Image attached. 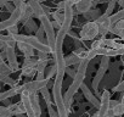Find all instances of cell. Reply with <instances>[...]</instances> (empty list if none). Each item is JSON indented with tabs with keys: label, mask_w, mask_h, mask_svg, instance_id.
I'll return each instance as SVG.
<instances>
[{
	"label": "cell",
	"mask_w": 124,
	"mask_h": 117,
	"mask_svg": "<svg viewBox=\"0 0 124 117\" xmlns=\"http://www.w3.org/2000/svg\"><path fill=\"white\" fill-rule=\"evenodd\" d=\"M97 25H99V33H100L101 38H103V37L111 31V28H112V25H111L109 18H107L106 21H103V22H101V23H97Z\"/></svg>",
	"instance_id": "obj_19"
},
{
	"label": "cell",
	"mask_w": 124,
	"mask_h": 117,
	"mask_svg": "<svg viewBox=\"0 0 124 117\" xmlns=\"http://www.w3.org/2000/svg\"><path fill=\"white\" fill-rule=\"evenodd\" d=\"M37 57H38V60H40V61H49L47 54H45V52H40V51H38Z\"/></svg>",
	"instance_id": "obj_41"
},
{
	"label": "cell",
	"mask_w": 124,
	"mask_h": 117,
	"mask_svg": "<svg viewBox=\"0 0 124 117\" xmlns=\"http://www.w3.org/2000/svg\"><path fill=\"white\" fill-rule=\"evenodd\" d=\"M122 20H124V9H120L119 11L114 12V14L109 17V21H111L112 27H113L116 23H118L119 21H122Z\"/></svg>",
	"instance_id": "obj_22"
},
{
	"label": "cell",
	"mask_w": 124,
	"mask_h": 117,
	"mask_svg": "<svg viewBox=\"0 0 124 117\" xmlns=\"http://www.w3.org/2000/svg\"><path fill=\"white\" fill-rule=\"evenodd\" d=\"M5 58H8L9 66L11 67L12 72H17L20 70L18 61H17V56H16V52H15V48H8L5 50Z\"/></svg>",
	"instance_id": "obj_10"
},
{
	"label": "cell",
	"mask_w": 124,
	"mask_h": 117,
	"mask_svg": "<svg viewBox=\"0 0 124 117\" xmlns=\"http://www.w3.org/2000/svg\"><path fill=\"white\" fill-rule=\"evenodd\" d=\"M5 8H6V10H8V11H9L10 14H12V12H14V11L16 10V8L14 6V4H12V3H9V1L6 3V5H5Z\"/></svg>",
	"instance_id": "obj_42"
},
{
	"label": "cell",
	"mask_w": 124,
	"mask_h": 117,
	"mask_svg": "<svg viewBox=\"0 0 124 117\" xmlns=\"http://www.w3.org/2000/svg\"><path fill=\"white\" fill-rule=\"evenodd\" d=\"M40 93H41V96L44 98V100H45L46 105H47V106H49V105H52V96H51V94H50L49 89L45 87V88H43V89L40 90Z\"/></svg>",
	"instance_id": "obj_25"
},
{
	"label": "cell",
	"mask_w": 124,
	"mask_h": 117,
	"mask_svg": "<svg viewBox=\"0 0 124 117\" xmlns=\"http://www.w3.org/2000/svg\"><path fill=\"white\" fill-rule=\"evenodd\" d=\"M106 48V44H105V38H100V39H95L91 44V49L93 50H100V49H103Z\"/></svg>",
	"instance_id": "obj_27"
},
{
	"label": "cell",
	"mask_w": 124,
	"mask_h": 117,
	"mask_svg": "<svg viewBox=\"0 0 124 117\" xmlns=\"http://www.w3.org/2000/svg\"><path fill=\"white\" fill-rule=\"evenodd\" d=\"M6 0H0V8H4L5 5H6Z\"/></svg>",
	"instance_id": "obj_47"
},
{
	"label": "cell",
	"mask_w": 124,
	"mask_h": 117,
	"mask_svg": "<svg viewBox=\"0 0 124 117\" xmlns=\"http://www.w3.org/2000/svg\"><path fill=\"white\" fill-rule=\"evenodd\" d=\"M21 17H22V10L21 9H16L10 15L9 18H6V20L0 22V32H1V31H8L9 28L17 26V23L21 22Z\"/></svg>",
	"instance_id": "obj_7"
},
{
	"label": "cell",
	"mask_w": 124,
	"mask_h": 117,
	"mask_svg": "<svg viewBox=\"0 0 124 117\" xmlns=\"http://www.w3.org/2000/svg\"><path fill=\"white\" fill-rule=\"evenodd\" d=\"M38 57H24L23 60V66L22 67H33L35 68L38 65Z\"/></svg>",
	"instance_id": "obj_23"
},
{
	"label": "cell",
	"mask_w": 124,
	"mask_h": 117,
	"mask_svg": "<svg viewBox=\"0 0 124 117\" xmlns=\"http://www.w3.org/2000/svg\"><path fill=\"white\" fill-rule=\"evenodd\" d=\"M47 111H49V117H58V113H57V111L52 107V105H49V106H47Z\"/></svg>",
	"instance_id": "obj_39"
},
{
	"label": "cell",
	"mask_w": 124,
	"mask_h": 117,
	"mask_svg": "<svg viewBox=\"0 0 124 117\" xmlns=\"http://www.w3.org/2000/svg\"><path fill=\"white\" fill-rule=\"evenodd\" d=\"M39 21L41 23V27L45 31V37H46L47 45H49L51 52L54 54L55 52V48H56V34H55V29L52 27V21L47 16H43Z\"/></svg>",
	"instance_id": "obj_3"
},
{
	"label": "cell",
	"mask_w": 124,
	"mask_h": 117,
	"mask_svg": "<svg viewBox=\"0 0 124 117\" xmlns=\"http://www.w3.org/2000/svg\"><path fill=\"white\" fill-rule=\"evenodd\" d=\"M122 31H124V20H122V21H119L118 23H116V25L111 28L109 33H113V34L118 35Z\"/></svg>",
	"instance_id": "obj_28"
},
{
	"label": "cell",
	"mask_w": 124,
	"mask_h": 117,
	"mask_svg": "<svg viewBox=\"0 0 124 117\" xmlns=\"http://www.w3.org/2000/svg\"><path fill=\"white\" fill-rule=\"evenodd\" d=\"M49 81L44 79V81H31L23 84V92H27L28 94H37L39 90H41L43 88H45L47 85Z\"/></svg>",
	"instance_id": "obj_8"
},
{
	"label": "cell",
	"mask_w": 124,
	"mask_h": 117,
	"mask_svg": "<svg viewBox=\"0 0 124 117\" xmlns=\"http://www.w3.org/2000/svg\"><path fill=\"white\" fill-rule=\"evenodd\" d=\"M66 73L72 78V79H74L76 78V75H77V68H71V67H67L66 68Z\"/></svg>",
	"instance_id": "obj_38"
},
{
	"label": "cell",
	"mask_w": 124,
	"mask_h": 117,
	"mask_svg": "<svg viewBox=\"0 0 124 117\" xmlns=\"http://www.w3.org/2000/svg\"><path fill=\"white\" fill-rule=\"evenodd\" d=\"M17 48L24 55V57H34V49L31 45L24 43H17Z\"/></svg>",
	"instance_id": "obj_17"
},
{
	"label": "cell",
	"mask_w": 124,
	"mask_h": 117,
	"mask_svg": "<svg viewBox=\"0 0 124 117\" xmlns=\"http://www.w3.org/2000/svg\"><path fill=\"white\" fill-rule=\"evenodd\" d=\"M28 5L32 8L33 10V15L35 18L40 20L43 16H46L44 14V10H43V5L39 3V1H34V0H31V1H28Z\"/></svg>",
	"instance_id": "obj_14"
},
{
	"label": "cell",
	"mask_w": 124,
	"mask_h": 117,
	"mask_svg": "<svg viewBox=\"0 0 124 117\" xmlns=\"http://www.w3.org/2000/svg\"><path fill=\"white\" fill-rule=\"evenodd\" d=\"M29 99H31L32 109H33L35 116H37V117H40V116H41V107H40V102H39L38 94H29Z\"/></svg>",
	"instance_id": "obj_15"
},
{
	"label": "cell",
	"mask_w": 124,
	"mask_h": 117,
	"mask_svg": "<svg viewBox=\"0 0 124 117\" xmlns=\"http://www.w3.org/2000/svg\"><path fill=\"white\" fill-rule=\"evenodd\" d=\"M23 26H24V28L28 31V32H37L38 31V26H37V23H35V21L33 20V18H31V20H28L26 23H23Z\"/></svg>",
	"instance_id": "obj_26"
},
{
	"label": "cell",
	"mask_w": 124,
	"mask_h": 117,
	"mask_svg": "<svg viewBox=\"0 0 124 117\" xmlns=\"http://www.w3.org/2000/svg\"><path fill=\"white\" fill-rule=\"evenodd\" d=\"M4 57H5V56H4V55H3L1 52H0V65L5 64V62H4Z\"/></svg>",
	"instance_id": "obj_46"
},
{
	"label": "cell",
	"mask_w": 124,
	"mask_h": 117,
	"mask_svg": "<svg viewBox=\"0 0 124 117\" xmlns=\"http://www.w3.org/2000/svg\"><path fill=\"white\" fill-rule=\"evenodd\" d=\"M80 90H82V93H83V95L85 96V99L93 105V106H95V107H97V109H100V105H101V101L90 92V89L88 88V85L85 84V83H83L82 84V87H80Z\"/></svg>",
	"instance_id": "obj_12"
},
{
	"label": "cell",
	"mask_w": 124,
	"mask_h": 117,
	"mask_svg": "<svg viewBox=\"0 0 124 117\" xmlns=\"http://www.w3.org/2000/svg\"><path fill=\"white\" fill-rule=\"evenodd\" d=\"M101 15H102V14H101L100 9H91V10H89L86 14H84L83 16L88 20V22H95V21H97V20L100 18Z\"/></svg>",
	"instance_id": "obj_18"
},
{
	"label": "cell",
	"mask_w": 124,
	"mask_h": 117,
	"mask_svg": "<svg viewBox=\"0 0 124 117\" xmlns=\"http://www.w3.org/2000/svg\"><path fill=\"white\" fill-rule=\"evenodd\" d=\"M107 5H108V6H107V9H106L105 15H107L108 17H111V16L113 15V10H114V8H116V5H117V1H116V0H113V1H109Z\"/></svg>",
	"instance_id": "obj_35"
},
{
	"label": "cell",
	"mask_w": 124,
	"mask_h": 117,
	"mask_svg": "<svg viewBox=\"0 0 124 117\" xmlns=\"http://www.w3.org/2000/svg\"><path fill=\"white\" fill-rule=\"evenodd\" d=\"M11 73H14V72H12L11 67H10L8 64L0 65V75H4V76H9V77H10Z\"/></svg>",
	"instance_id": "obj_32"
},
{
	"label": "cell",
	"mask_w": 124,
	"mask_h": 117,
	"mask_svg": "<svg viewBox=\"0 0 124 117\" xmlns=\"http://www.w3.org/2000/svg\"><path fill=\"white\" fill-rule=\"evenodd\" d=\"M56 73H57V70H56V66L55 65H52V66H50V67H47L46 68V79L47 81H50L54 76H56Z\"/></svg>",
	"instance_id": "obj_33"
},
{
	"label": "cell",
	"mask_w": 124,
	"mask_h": 117,
	"mask_svg": "<svg viewBox=\"0 0 124 117\" xmlns=\"http://www.w3.org/2000/svg\"><path fill=\"white\" fill-rule=\"evenodd\" d=\"M17 117H27V116H24V115H20V116H17Z\"/></svg>",
	"instance_id": "obj_49"
},
{
	"label": "cell",
	"mask_w": 124,
	"mask_h": 117,
	"mask_svg": "<svg viewBox=\"0 0 124 117\" xmlns=\"http://www.w3.org/2000/svg\"><path fill=\"white\" fill-rule=\"evenodd\" d=\"M97 35H100L99 25L96 22H86L80 29L79 38L82 40H95Z\"/></svg>",
	"instance_id": "obj_5"
},
{
	"label": "cell",
	"mask_w": 124,
	"mask_h": 117,
	"mask_svg": "<svg viewBox=\"0 0 124 117\" xmlns=\"http://www.w3.org/2000/svg\"><path fill=\"white\" fill-rule=\"evenodd\" d=\"M23 93V85H16L14 88H10L9 90H5L3 93H0V102L5 101L10 98H14L17 94H22Z\"/></svg>",
	"instance_id": "obj_13"
},
{
	"label": "cell",
	"mask_w": 124,
	"mask_h": 117,
	"mask_svg": "<svg viewBox=\"0 0 124 117\" xmlns=\"http://www.w3.org/2000/svg\"><path fill=\"white\" fill-rule=\"evenodd\" d=\"M21 10H22V17H21V22H22V23H26L28 20H31L32 17H34L33 10H32V8L28 5V3H26L24 6L21 8Z\"/></svg>",
	"instance_id": "obj_16"
},
{
	"label": "cell",
	"mask_w": 124,
	"mask_h": 117,
	"mask_svg": "<svg viewBox=\"0 0 124 117\" xmlns=\"http://www.w3.org/2000/svg\"><path fill=\"white\" fill-rule=\"evenodd\" d=\"M35 37L43 43V44H46L47 45V42H46V37H45V31H44V28L40 26L39 28H38V31L35 32ZM49 46V45H47Z\"/></svg>",
	"instance_id": "obj_29"
},
{
	"label": "cell",
	"mask_w": 124,
	"mask_h": 117,
	"mask_svg": "<svg viewBox=\"0 0 124 117\" xmlns=\"http://www.w3.org/2000/svg\"><path fill=\"white\" fill-rule=\"evenodd\" d=\"M52 100L57 107V113L58 117H68L70 111L67 110L62 95V82L55 79L54 81V87H52Z\"/></svg>",
	"instance_id": "obj_1"
},
{
	"label": "cell",
	"mask_w": 124,
	"mask_h": 117,
	"mask_svg": "<svg viewBox=\"0 0 124 117\" xmlns=\"http://www.w3.org/2000/svg\"><path fill=\"white\" fill-rule=\"evenodd\" d=\"M113 110V113H114V117H122L124 115V105L123 104H118L114 109H111Z\"/></svg>",
	"instance_id": "obj_31"
},
{
	"label": "cell",
	"mask_w": 124,
	"mask_h": 117,
	"mask_svg": "<svg viewBox=\"0 0 124 117\" xmlns=\"http://www.w3.org/2000/svg\"><path fill=\"white\" fill-rule=\"evenodd\" d=\"M100 109L97 110V117H106L108 110H109V101H111V94L107 89H105L100 96Z\"/></svg>",
	"instance_id": "obj_9"
},
{
	"label": "cell",
	"mask_w": 124,
	"mask_h": 117,
	"mask_svg": "<svg viewBox=\"0 0 124 117\" xmlns=\"http://www.w3.org/2000/svg\"><path fill=\"white\" fill-rule=\"evenodd\" d=\"M109 58L111 57H107V56H102L101 57V61H100V66H99V71L96 72V76L94 77L93 82H91V87L94 89V92L97 94L99 92V87H100V83L101 81L103 79L108 67H109Z\"/></svg>",
	"instance_id": "obj_4"
},
{
	"label": "cell",
	"mask_w": 124,
	"mask_h": 117,
	"mask_svg": "<svg viewBox=\"0 0 124 117\" xmlns=\"http://www.w3.org/2000/svg\"><path fill=\"white\" fill-rule=\"evenodd\" d=\"M8 77H9V76H4V75H0V82H3V83H4V82H5V79H6Z\"/></svg>",
	"instance_id": "obj_44"
},
{
	"label": "cell",
	"mask_w": 124,
	"mask_h": 117,
	"mask_svg": "<svg viewBox=\"0 0 124 117\" xmlns=\"http://www.w3.org/2000/svg\"><path fill=\"white\" fill-rule=\"evenodd\" d=\"M80 61H82V60H80L78 56H76L74 54H71V55H68V56L65 57V62H66V66H67V67L77 66V65L80 64Z\"/></svg>",
	"instance_id": "obj_21"
},
{
	"label": "cell",
	"mask_w": 124,
	"mask_h": 117,
	"mask_svg": "<svg viewBox=\"0 0 124 117\" xmlns=\"http://www.w3.org/2000/svg\"><path fill=\"white\" fill-rule=\"evenodd\" d=\"M117 4H118L122 9H124V0H119V1H117Z\"/></svg>",
	"instance_id": "obj_45"
},
{
	"label": "cell",
	"mask_w": 124,
	"mask_h": 117,
	"mask_svg": "<svg viewBox=\"0 0 124 117\" xmlns=\"http://www.w3.org/2000/svg\"><path fill=\"white\" fill-rule=\"evenodd\" d=\"M8 33H9V35H11V37H15V35L20 34V33H18V27L15 26V27L9 28V29H8Z\"/></svg>",
	"instance_id": "obj_40"
},
{
	"label": "cell",
	"mask_w": 124,
	"mask_h": 117,
	"mask_svg": "<svg viewBox=\"0 0 124 117\" xmlns=\"http://www.w3.org/2000/svg\"><path fill=\"white\" fill-rule=\"evenodd\" d=\"M91 6H93V1H90V0H79V1H76L74 3L73 12L74 14L84 15L89 10H91Z\"/></svg>",
	"instance_id": "obj_11"
},
{
	"label": "cell",
	"mask_w": 124,
	"mask_h": 117,
	"mask_svg": "<svg viewBox=\"0 0 124 117\" xmlns=\"http://www.w3.org/2000/svg\"><path fill=\"white\" fill-rule=\"evenodd\" d=\"M120 104L124 105V93H123V95H122V98H120Z\"/></svg>",
	"instance_id": "obj_48"
},
{
	"label": "cell",
	"mask_w": 124,
	"mask_h": 117,
	"mask_svg": "<svg viewBox=\"0 0 124 117\" xmlns=\"http://www.w3.org/2000/svg\"><path fill=\"white\" fill-rule=\"evenodd\" d=\"M54 56H55V66H56V70H57V73H56V78L55 79L62 82V81H63L65 75H66V68H67L66 62H65L63 54H62V50H55Z\"/></svg>",
	"instance_id": "obj_6"
},
{
	"label": "cell",
	"mask_w": 124,
	"mask_h": 117,
	"mask_svg": "<svg viewBox=\"0 0 124 117\" xmlns=\"http://www.w3.org/2000/svg\"><path fill=\"white\" fill-rule=\"evenodd\" d=\"M118 104H119V102H118L117 100H111V101H109V109H114Z\"/></svg>",
	"instance_id": "obj_43"
},
{
	"label": "cell",
	"mask_w": 124,
	"mask_h": 117,
	"mask_svg": "<svg viewBox=\"0 0 124 117\" xmlns=\"http://www.w3.org/2000/svg\"><path fill=\"white\" fill-rule=\"evenodd\" d=\"M14 39L17 42V43H24V44H28L31 45L33 49H37L38 51L40 52H45V54H50L51 50L50 48L46 45V44H43L35 35H26V34H17L14 37Z\"/></svg>",
	"instance_id": "obj_2"
},
{
	"label": "cell",
	"mask_w": 124,
	"mask_h": 117,
	"mask_svg": "<svg viewBox=\"0 0 124 117\" xmlns=\"http://www.w3.org/2000/svg\"><path fill=\"white\" fill-rule=\"evenodd\" d=\"M0 116H5V117H11L12 113L10 112L9 107L6 106H0Z\"/></svg>",
	"instance_id": "obj_37"
},
{
	"label": "cell",
	"mask_w": 124,
	"mask_h": 117,
	"mask_svg": "<svg viewBox=\"0 0 124 117\" xmlns=\"http://www.w3.org/2000/svg\"><path fill=\"white\" fill-rule=\"evenodd\" d=\"M113 93H124V79L120 81L114 88H112Z\"/></svg>",
	"instance_id": "obj_36"
},
{
	"label": "cell",
	"mask_w": 124,
	"mask_h": 117,
	"mask_svg": "<svg viewBox=\"0 0 124 117\" xmlns=\"http://www.w3.org/2000/svg\"><path fill=\"white\" fill-rule=\"evenodd\" d=\"M9 110L12 115L15 116H20V115H24L26 113V110H24V106L22 102H18V104H11L9 106Z\"/></svg>",
	"instance_id": "obj_20"
},
{
	"label": "cell",
	"mask_w": 124,
	"mask_h": 117,
	"mask_svg": "<svg viewBox=\"0 0 124 117\" xmlns=\"http://www.w3.org/2000/svg\"><path fill=\"white\" fill-rule=\"evenodd\" d=\"M47 68V61H38V65H37V67H35V70H37V73H44L45 72V70Z\"/></svg>",
	"instance_id": "obj_34"
},
{
	"label": "cell",
	"mask_w": 124,
	"mask_h": 117,
	"mask_svg": "<svg viewBox=\"0 0 124 117\" xmlns=\"http://www.w3.org/2000/svg\"><path fill=\"white\" fill-rule=\"evenodd\" d=\"M51 16H52L55 22H57V23H60L62 26V23H63V21H65V11L62 12V11H57L56 10L55 12L51 14Z\"/></svg>",
	"instance_id": "obj_24"
},
{
	"label": "cell",
	"mask_w": 124,
	"mask_h": 117,
	"mask_svg": "<svg viewBox=\"0 0 124 117\" xmlns=\"http://www.w3.org/2000/svg\"><path fill=\"white\" fill-rule=\"evenodd\" d=\"M22 75L24 77H34L37 76V70L33 67H22Z\"/></svg>",
	"instance_id": "obj_30"
}]
</instances>
